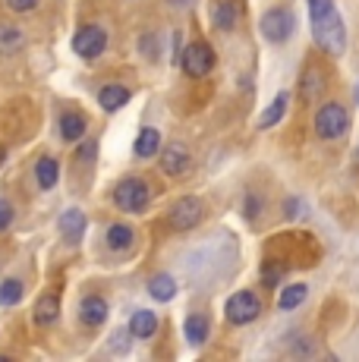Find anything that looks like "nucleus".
I'll return each instance as SVG.
<instances>
[{
  "instance_id": "f257e3e1",
  "label": "nucleus",
  "mask_w": 359,
  "mask_h": 362,
  "mask_svg": "<svg viewBox=\"0 0 359 362\" xmlns=\"http://www.w3.org/2000/svg\"><path fill=\"white\" fill-rule=\"evenodd\" d=\"M114 202H117V208H120V211L139 214V211H145V208H148L151 189H148V183H145V180L129 177V180H123V183H117Z\"/></svg>"
},
{
  "instance_id": "f03ea898",
  "label": "nucleus",
  "mask_w": 359,
  "mask_h": 362,
  "mask_svg": "<svg viewBox=\"0 0 359 362\" xmlns=\"http://www.w3.org/2000/svg\"><path fill=\"white\" fill-rule=\"evenodd\" d=\"M312 35H315V45L322 47L324 54H331V57H341L343 47H347V29H343L341 16L337 13H331L328 19H322V23H312Z\"/></svg>"
},
{
  "instance_id": "7ed1b4c3",
  "label": "nucleus",
  "mask_w": 359,
  "mask_h": 362,
  "mask_svg": "<svg viewBox=\"0 0 359 362\" xmlns=\"http://www.w3.org/2000/svg\"><path fill=\"white\" fill-rule=\"evenodd\" d=\"M180 66H183L186 76L202 79V76H208L211 66H215V51H211L208 45H202V41H192V45H186V51L180 54Z\"/></svg>"
},
{
  "instance_id": "20e7f679",
  "label": "nucleus",
  "mask_w": 359,
  "mask_h": 362,
  "mask_svg": "<svg viewBox=\"0 0 359 362\" xmlns=\"http://www.w3.org/2000/svg\"><path fill=\"white\" fill-rule=\"evenodd\" d=\"M350 127V114L341 107V104H324V107L315 114V132L322 139H341Z\"/></svg>"
},
{
  "instance_id": "39448f33",
  "label": "nucleus",
  "mask_w": 359,
  "mask_h": 362,
  "mask_svg": "<svg viewBox=\"0 0 359 362\" xmlns=\"http://www.w3.org/2000/svg\"><path fill=\"white\" fill-rule=\"evenodd\" d=\"M105 47H107V35H105L101 25H82V29L73 35V51L79 54V57H86V60L101 57Z\"/></svg>"
},
{
  "instance_id": "423d86ee",
  "label": "nucleus",
  "mask_w": 359,
  "mask_h": 362,
  "mask_svg": "<svg viewBox=\"0 0 359 362\" xmlns=\"http://www.w3.org/2000/svg\"><path fill=\"white\" fill-rule=\"evenodd\" d=\"M259 312H261V303L249 290H240V293L227 299V322L230 325H249L259 318Z\"/></svg>"
},
{
  "instance_id": "0eeeda50",
  "label": "nucleus",
  "mask_w": 359,
  "mask_h": 362,
  "mask_svg": "<svg viewBox=\"0 0 359 362\" xmlns=\"http://www.w3.org/2000/svg\"><path fill=\"white\" fill-rule=\"evenodd\" d=\"M293 13L284 10V6H274V10H268L265 16H261V35H265L268 41H274V45H281V41H287L290 35H293Z\"/></svg>"
},
{
  "instance_id": "6e6552de",
  "label": "nucleus",
  "mask_w": 359,
  "mask_h": 362,
  "mask_svg": "<svg viewBox=\"0 0 359 362\" xmlns=\"http://www.w3.org/2000/svg\"><path fill=\"white\" fill-rule=\"evenodd\" d=\"M167 218H170V227H174V230H192V227L202 221V202L192 199V196L180 199V202H174Z\"/></svg>"
},
{
  "instance_id": "1a4fd4ad",
  "label": "nucleus",
  "mask_w": 359,
  "mask_h": 362,
  "mask_svg": "<svg viewBox=\"0 0 359 362\" xmlns=\"http://www.w3.org/2000/svg\"><path fill=\"white\" fill-rule=\"evenodd\" d=\"M189 151L183 148V145H167V148L161 151V170L167 173V177H183V173H189Z\"/></svg>"
},
{
  "instance_id": "9d476101",
  "label": "nucleus",
  "mask_w": 359,
  "mask_h": 362,
  "mask_svg": "<svg viewBox=\"0 0 359 362\" xmlns=\"http://www.w3.org/2000/svg\"><path fill=\"white\" fill-rule=\"evenodd\" d=\"M79 318L88 328H98V325L107 322V299L105 296H86L79 305Z\"/></svg>"
},
{
  "instance_id": "9b49d317",
  "label": "nucleus",
  "mask_w": 359,
  "mask_h": 362,
  "mask_svg": "<svg viewBox=\"0 0 359 362\" xmlns=\"http://www.w3.org/2000/svg\"><path fill=\"white\" fill-rule=\"evenodd\" d=\"M57 227H60V233H64L66 240H70V243H76V240H82V236H86V227H88V221H86V214H82L79 208H66V211L60 214Z\"/></svg>"
},
{
  "instance_id": "f8f14e48",
  "label": "nucleus",
  "mask_w": 359,
  "mask_h": 362,
  "mask_svg": "<svg viewBox=\"0 0 359 362\" xmlns=\"http://www.w3.org/2000/svg\"><path fill=\"white\" fill-rule=\"evenodd\" d=\"M155 331H158V315H155V312L136 309L133 318H129V337L148 340V337H155Z\"/></svg>"
},
{
  "instance_id": "ddd939ff",
  "label": "nucleus",
  "mask_w": 359,
  "mask_h": 362,
  "mask_svg": "<svg viewBox=\"0 0 359 362\" xmlns=\"http://www.w3.org/2000/svg\"><path fill=\"white\" fill-rule=\"evenodd\" d=\"M35 180H38V189H54L57 186V180H60V164H57V158H51V155H45L41 161L35 164Z\"/></svg>"
},
{
  "instance_id": "4468645a",
  "label": "nucleus",
  "mask_w": 359,
  "mask_h": 362,
  "mask_svg": "<svg viewBox=\"0 0 359 362\" xmlns=\"http://www.w3.org/2000/svg\"><path fill=\"white\" fill-rule=\"evenodd\" d=\"M237 19H240V6L233 0H220V4H215V10H211V23L220 32H230L237 25Z\"/></svg>"
},
{
  "instance_id": "2eb2a0df",
  "label": "nucleus",
  "mask_w": 359,
  "mask_h": 362,
  "mask_svg": "<svg viewBox=\"0 0 359 362\" xmlns=\"http://www.w3.org/2000/svg\"><path fill=\"white\" fill-rule=\"evenodd\" d=\"M86 117L76 114V110H66L64 117H60V139H66V142H79L82 136H86Z\"/></svg>"
},
{
  "instance_id": "dca6fc26",
  "label": "nucleus",
  "mask_w": 359,
  "mask_h": 362,
  "mask_svg": "<svg viewBox=\"0 0 359 362\" xmlns=\"http://www.w3.org/2000/svg\"><path fill=\"white\" fill-rule=\"evenodd\" d=\"M126 101H129V88L117 86V82H110V86H105L98 92V104L107 110V114H110V110H120Z\"/></svg>"
},
{
  "instance_id": "f3484780",
  "label": "nucleus",
  "mask_w": 359,
  "mask_h": 362,
  "mask_svg": "<svg viewBox=\"0 0 359 362\" xmlns=\"http://www.w3.org/2000/svg\"><path fill=\"white\" fill-rule=\"evenodd\" d=\"M158 148H161V132L151 129V127H145L139 136H136V148H133L136 158H155Z\"/></svg>"
},
{
  "instance_id": "a211bd4d",
  "label": "nucleus",
  "mask_w": 359,
  "mask_h": 362,
  "mask_svg": "<svg viewBox=\"0 0 359 362\" xmlns=\"http://www.w3.org/2000/svg\"><path fill=\"white\" fill-rule=\"evenodd\" d=\"M148 293L158 299V303H170L177 296V281L170 274H155L148 281Z\"/></svg>"
},
{
  "instance_id": "6ab92c4d",
  "label": "nucleus",
  "mask_w": 359,
  "mask_h": 362,
  "mask_svg": "<svg viewBox=\"0 0 359 362\" xmlns=\"http://www.w3.org/2000/svg\"><path fill=\"white\" fill-rule=\"evenodd\" d=\"M57 315H60V296L57 293L41 296L38 305H35V322L38 325H54L57 322Z\"/></svg>"
},
{
  "instance_id": "aec40b11",
  "label": "nucleus",
  "mask_w": 359,
  "mask_h": 362,
  "mask_svg": "<svg viewBox=\"0 0 359 362\" xmlns=\"http://www.w3.org/2000/svg\"><path fill=\"white\" fill-rule=\"evenodd\" d=\"M133 240H136L133 227H126V224H110L107 227V246L114 249V252H123V249H129V246H133Z\"/></svg>"
},
{
  "instance_id": "412c9836",
  "label": "nucleus",
  "mask_w": 359,
  "mask_h": 362,
  "mask_svg": "<svg viewBox=\"0 0 359 362\" xmlns=\"http://www.w3.org/2000/svg\"><path fill=\"white\" fill-rule=\"evenodd\" d=\"M183 331H186V340H189L192 346H202L205 337H208V318L205 315H189L186 318V325H183Z\"/></svg>"
},
{
  "instance_id": "4be33fe9",
  "label": "nucleus",
  "mask_w": 359,
  "mask_h": 362,
  "mask_svg": "<svg viewBox=\"0 0 359 362\" xmlns=\"http://www.w3.org/2000/svg\"><path fill=\"white\" fill-rule=\"evenodd\" d=\"M306 299V284H290V287H284L281 290V299H278V305L284 312H290V309H296V305Z\"/></svg>"
},
{
  "instance_id": "5701e85b",
  "label": "nucleus",
  "mask_w": 359,
  "mask_h": 362,
  "mask_svg": "<svg viewBox=\"0 0 359 362\" xmlns=\"http://www.w3.org/2000/svg\"><path fill=\"white\" fill-rule=\"evenodd\" d=\"M287 104H290V95H287V92H281V95H278V98H274V101H271V107H268V114H265V117H261V123H259V127H261V129H271V127H274V123H278V120H281V117H284Z\"/></svg>"
},
{
  "instance_id": "b1692460",
  "label": "nucleus",
  "mask_w": 359,
  "mask_h": 362,
  "mask_svg": "<svg viewBox=\"0 0 359 362\" xmlns=\"http://www.w3.org/2000/svg\"><path fill=\"white\" fill-rule=\"evenodd\" d=\"M19 299H23V284L13 281V277L0 284V305H16Z\"/></svg>"
},
{
  "instance_id": "393cba45",
  "label": "nucleus",
  "mask_w": 359,
  "mask_h": 362,
  "mask_svg": "<svg viewBox=\"0 0 359 362\" xmlns=\"http://www.w3.org/2000/svg\"><path fill=\"white\" fill-rule=\"evenodd\" d=\"M334 13V0H309V19L312 23H322Z\"/></svg>"
},
{
  "instance_id": "a878e982",
  "label": "nucleus",
  "mask_w": 359,
  "mask_h": 362,
  "mask_svg": "<svg viewBox=\"0 0 359 362\" xmlns=\"http://www.w3.org/2000/svg\"><path fill=\"white\" fill-rule=\"evenodd\" d=\"M16 47H23V32L13 25L0 29V51H16Z\"/></svg>"
},
{
  "instance_id": "bb28decb",
  "label": "nucleus",
  "mask_w": 359,
  "mask_h": 362,
  "mask_svg": "<svg viewBox=\"0 0 359 362\" xmlns=\"http://www.w3.org/2000/svg\"><path fill=\"white\" fill-rule=\"evenodd\" d=\"M319 82H322V73H319V69H309V73L306 76H302V98H312V95H319Z\"/></svg>"
},
{
  "instance_id": "cd10ccee",
  "label": "nucleus",
  "mask_w": 359,
  "mask_h": 362,
  "mask_svg": "<svg viewBox=\"0 0 359 362\" xmlns=\"http://www.w3.org/2000/svg\"><path fill=\"white\" fill-rule=\"evenodd\" d=\"M6 6H10L13 13H32L38 6V0H6Z\"/></svg>"
},
{
  "instance_id": "c85d7f7f",
  "label": "nucleus",
  "mask_w": 359,
  "mask_h": 362,
  "mask_svg": "<svg viewBox=\"0 0 359 362\" xmlns=\"http://www.w3.org/2000/svg\"><path fill=\"white\" fill-rule=\"evenodd\" d=\"M10 224H13V205L0 199V230H6Z\"/></svg>"
},
{
  "instance_id": "c756f323",
  "label": "nucleus",
  "mask_w": 359,
  "mask_h": 362,
  "mask_svg": "<svg viewBox=\"0 0 359 362\" xmlns=\"http://www.w3.org/2000/svg\"><path fill=\"white\" fill-rule=\"evenodd\" d=\"M261 281H265V284H271V287H274V284L281 281V271L274 268V264H265V271H261Z\"/></svg>"
},
{
  "instance_id": "7c9ffc66",
  "label": "nucleus",
  "mask_w": 359,
  "mask_h": 362,
  "mask_svg": "<svg viewBox=\"0 0 359 362\" xmlns=\"http://www.w3.org/2000/svg\"><path fill=\"white\" fill-rule=\"evenodd\" d=\"M284 214H287V218H300V202H296V199L284 202Z\"/></svg>"
},
{
  "instance_id": "2f4dec72",
  "label": "nucleus",
  "mask_w": 359,
  "mask_h": 362,
  "mask_svg": "<svg viewBox=\"0 0 359 362\" xmlns=\"http://www.w3.org/2000/svg\"><path fill=\"white\" fill-rule=\"evenodd\" d=\"M255 214H259V199L249 196L246 199V218H255Z\"/></svg>"
},
{
  "instance_id": "473e14b6",
  "label": "nucleus",
  "mask_w": 359,
  "mask_h": 362,
  "mask_svg": "<svg viewBox=\"0 0 359 362\" xmlns=\"http://www.w3.org/2000/svg\"><path fill=\"white\" fill-rule=\"evenodd\" d=\"M4 158H6V148H4V145H0V164H4Z\"/></svg>"
},
{
  "instance_id": "72a5a7b5",
  "label": "nucleus",
  "mask_w": 359,
  "mask_h": 362,
  "mask_svg": "<svg viewBox=\"0 0 359 362\" xmlns=\"http://www.w3.org/2000/svg\"><path fill=\"white\" fill-rule=\"evenodd\" d=\"M174 4H177V6H186V4H192V0H174Z\"/></svg>"
},
{
  "instance_id": "f704fd0d",
  "label": "nucleus",
  "mask_w": 359,
  "mask_h": 362,
  "mask_svg": "<svg viewBox=\"0 0 359 362\" xmlns=\"http://www.w3.org/2000/svg\"><path fill=\"white\" fill-rule=\"evenodd\" d=\"M356 101H359V92H356Z\"/></svg>"
}]
</instances>
